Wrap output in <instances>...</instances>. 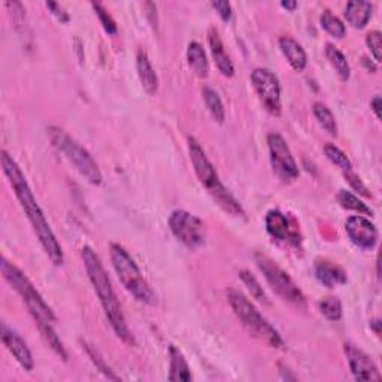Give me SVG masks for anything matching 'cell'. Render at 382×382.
I'll return each instance as SVG.
<instances>
[{"instance_id":"2","label":"cell","mask_w":382,"mask_h":382,"mask_svg":"<svg viewBox=\"0 0 382 382\" xmlns=\"http://www.w3.org/2000/svg\"><path fill=\"white\" fill-rule=\"evenodd\" d=\"M0 270H2L5 281L20 294L23 302L26 303L27 310L32 314L36 326H38L44 340L48 343V347L51 348L61 360L68 362V351L53 327V324L56 323V315L51 307L44 300L41 293L36 290L26 274L20 270L14 263L8 262L5 257L2 258V262H0Z\"/></svg>"},{"instance_id":"15","label":"cell","mask_w":382,"mask_h":382,"mask_svg":"<svg viewBox=\"0 0 382 382\" xmlns=\"http://www.w3.org/2000/svg\"><path fill=\"white\" fill-rule=\"evenodd\" d=\"M2 340L5 343L6 350L14 355V359L26 372H32L34 367L33 355L30 348L27 347L26 340H24L14 329H11L6 323H2Z\"/></svg>"},{"instance_id":"30","label":"cell","mask_w":382,"mask_h":382,"mask_svg":"<svg viewBox=\"0 0 382 382\" xmlns=\"http://www.w3.org/2000/svg\"><path fill=\"white\" fill-rule=\"evenodd\" d=\"M82 347L85 348V351H87V354H89V357L91 359V362L94 363V366H96V367L98 369V371H101L108 379L120 381V376H117V375L114 374L113 369H110V367L105 363L103 357H102L101 354H98V352L91 347V345H89L87 342H82Z\"/></svg>"},{"instance_id":"8","label":"cell","mask_w":382,"mask_h":382,"mask_svg":"<svg viewBox=\"0 0 382 382\" xmlns=\"http://www.w3.org/2000/svg\"><path fill=\"white\" fill-rule=\"evenodd\" d=\"M255 263L269 282V286L274 288L278 295H281L282 299L293 306L299 307V310H306L305 294L284 269L279 267L272 258L262 253L255 254Z\"/></svg>"},{"instance_id":"37","label":"cell","mask_w":382,"mask_h":382,"mask_svg":"<svg viewBox=\"0 0 382 382\" xmlns=\"http://www.w3.org/2000/svg\"><path fill=\"white\" fill-rule=\"evenodd\" d=\"M371 108L372 110L375 113L376 118L379 120L381 118V96H375L372 101H371Z\"/></svg>"},{"instance_id":"18","label":"cell","mask_w":382,"mask_h":382,"mask_svg":"<svg viewBox=\"0 0 382 382\" xmlns=\"http://www.w3.org/2000/svg\"><path fill=\"white\" fill-rule=\"evenodd\" d=\"M279 48L294 70L302 72L306 68L307 56L298 41L290 36H282L279 38Z\"/></svg>"},{"instance_id":"32","label":"cell","mask_w":382,"mask_h":382,"mask_svg":"<svg viewBox=\"0 0 382 382\" xmlns=\"http://www.w3.org/2000/svg\"><path fill=\"white\" fill-rule=\"evenodd\" d=\"M91 6H93L94 12L97 14L98 20H101L103 29H105L109 34H115L117 30H118V29H117V24H115V21H114V18L108 14V11H106L101 4H91Z\"/></svg>"},{"instance_id":"31","label":"cell","mask_w":382,"mask_h":382,"mask_svg":"<svg viewBox=\"0 0 382 382\" xmlns=\"http://www.w3.org/2000/svg\"><path fill=\"white\" fill-rule=\"evenodd\" d=\"M241 279L245 282V286L248 287V290L251 291V294L254 295L255 299L258 300H266V294L263 291V287L260 286V282H258L248 270H242L241 272Z\"/></svg>"},{"instance_id":"13","label":"cell","mask_w":382,"mask_h":382,"mask_svg":"<svg viewBox=\"0 0 382 382\" xmlns=\"http://www.w3.org/2000/svg\"><path fill=\"white\" fill-rule=\"evenodd\" d=\"M351 242L362 250H374L378 243V229L371 219L363 215H352L345 223Z\"/></svg>"},{"instance_id":"17","label":"cell","mask_w":382,"mask_h":382,"mask_svg":"<svg viewBox=\"0 0 382 382\" xmlns=\"http://www.w3.org/2000/svg\"><path fill=\"white\" fill-rule=\"evenodd\" d=\"M208 41H209V46H211V53H212V57H214V61H215L218 70L223 73L224 77L231 78L233 75H235V66H233L230 57L226 53L223 41H221L217 29H214V27L209 29Z\"/></svg>"},{"instance_id":"29","label":"cell","mask_w":382,"mask_h":382,"mask_svg":"<svg viewBox=\"0 0 382 382\" xmlns=\"http://www.w3.org/2000/svg\"><path fill=\"white\" fill-rule=\"evenodd\" d=\"M318 307L329 321H339L342 318V303L335 295H329L319 300Z\"/></svg>"},{"instance_id":"19","label":"cell","mask_w":382,"mask_h":382,"mask_svg":"<svg viewBox=\"0 0 382 382\" xmlns=\"http://www.w3.org/2000/svg\"><path fill=\"white\" fill-rule=\"evenodd\" d=\"M136 69H138V75H139L144 90L151 96L155 94L158 90V77L151 65L150 58H148L146 53L142 51V49L138 53V57H136Z\"/></svg>"},{"instance_id":"27","label":"cell","mask_w":382,"mask_h":382,"mask_svg":"<svg viewBox=\"0 0 382 382\" xmlns=\"http://www.w3.org/2000/svg\"><path fill=\"white\" fill-rule=\"evenodd\" d=\"M319 21H321V27L329 34L333 36V38L342 39L345 33H347V27H345V24L336 15L331 14L330 11H324L321 17H319Z\"/></svg>"},{"instance_id":"1","label":"cell","mask_w":382,"mask_h":382,"mask_svg":"<svg viewBox=\"0 0 382 382\" xmlns=\"http://www.w3.org/2000/svg\"><path fill=\"white\" fill-rule=\"evenodd\" d=\"M0 162H2L4 174L8 178L12 190H14L23 211L26 212L27 219L30 221V224L36 233V236H38L42 248L49 257V260H51L56 266H61L65 262L63 250H61V245L58 243L51 226L48 223V219L45 218L41 206L36 202L33 191L26 177H24L21 167L8 151H2Z\"/></svg>"},{"instance_id":"9","label":"cell","mask_w":382,"mask_h":382,"mask_svg":"<svg viewBox=\"0 0 382 382\" xmlns=\"http://www.w3.org/2000/svg\"><path fill=\"white\" fill-rule=\"evenodd\" d=\"M169 229L174 236L191 250L200 248L206 242L205 223L184 209H177L169 217Z\"/></svg>"},{"instance_id":"26","label":"cell","mask_w":382,"mask_h":382,"mask_svg":"<svg viewBox=\"0 0 382 382\" xmlns=\"http://www.w3.org/2000/svg\"><path fill=\"white\" fill-rule=\"evenodd\" d=\"M338 200L342 208L350 209V211H354V212H359V215H372L374 214L371 208H369L366 203H363L355 194H352L347 190L339 191Z\"/></svg>"},{"instance_id":"3","label":"cell","mask_w":382,"mask_h":382,"mask_svg":"<svg viewBox=\"0 0 382 382\" xmlns=\"http://www.w3.org/2000/svg\"><path fill=\"white\" fill-rule=\"evenodd\" d=\"M82 262L85 266V270H87L89 279L93 284V288L97 294L98 300H101V305L105 311V315L108 318V321L115 331V335L129 345L134 343L132 331L126 323L125 314H122L121 305L117 299V294L113 288V284H110V279L106 274V270L101 262V258L93 251L91 246L85 245L82 251H81Z\"/></svg>"},{"instance_id":"38","label":"cell","mask_w":382,"mask_h":382,"mask_svg":"<svg viewBox=\"0 0 382 382\" xmlns=\"http://www.w3.org/2000/svg\"><path fill=\"white\" fill-rule=\"evenodd\" d=\"M281 6L288 9V11H294L295 8H298V2H295V0H290V2H288V0H287V2H281Z\"/></svg>"},{"instance_id":"24","label":"cell","mask_w":382,"mask_h":382,"mask_svg":"<svg viewBox=\"0 0 382 382\" xmlns=\"http://www.w3.org/2000/svg\"><path fill=\"white\" fill-rule=\"evenodd\" d=\"M314 115L315 118L318 120L319 126H321L330 136H338V122H336V118L333 115V113L329 109L327 105L321 103V102H317L314 103Z\"/></svg>"},{"instance_id":"39","label":"cell","mask_w":382,"mask_h":382,"mask_svg":"<svg viewBox=\"0 0 382 382\" xmlns=\"http://www.w3.org/2000/svg\"><path fill=\"white\" fill-rule=\"evenodd\" d=\"M379 324H381L379 319H375V321L371 323V326H374V330H375L376 335H379Z\"/></svg>"},{"instance_id":"25","label":"cell","mask_w":382,"mask_h":382,"mask_svg":"<svg viewBox=\"0 0 382 382\" xmlns=\"http://www.w3.org/2000/svg\"><path fill=\"white\" fill-rule=\"evenodd\" d=\"M203 98L206 108L209 109V113H211L212 118L218 122V125H223L226 120V109L223 105V101H221L219 94L211 89V87H205L203 89Z\"/></svg>"},{"instance_id":"20","label":"cell","mask_w":382,"mask_h":382,"mask_svg":"<svg viewBox=\"0 0 382 382\" xmlns=\"http://www.w3.org/2000/svg\"><path fill=\"white\" fill-rule=\"evenodd\" d=\"M374 6L369 2H360V0H352L347 4L345 9V18L354 29H363L372 17Z\"/></svg>"},{"instance_id":"34","label":"cell","mask_w":382,"mask_h":382,"mask_svg":"<svg viewBox=\"0 0 382 382\" xmlns=\"http://www.w3.org/2000/svg\"><path fill=\"white\" fill-rule=\"evenodd\" d=\"M345 178H347V181L350 182V186H351V187H352L355 191H359L362 196H364V197H371V196H372L371 193H369V190L366 189L364 184L362 182L360 177L357 175L354 170H352V172H350V174L345 175Z\"/></svg>"},{"instance_id":"21","label":"cell","mask_w":382,"mask_h":382,"mask_svg":"<svg viewBox=\"0 0 382 382\" xmlns=\"http://www.w3.org/2000/svg\"><path fill=\"white\" fill-rule=\"evenodd\" d=\"M187 61L191 70L194 72L196 77H199L202 79L208 78L209 75V61L206 57V53L203 46L199 42H190L187 48Z\"/></svg>"},{"instance_id":"33","label":"cell","mask_w":382,"mask_h":382,"mask_svg":"<svg viewBox=\"0 0 382 382\" xmlns=\"http://www.w3.org/2000/svg\"><path fill=\"white\" fill-rule=\"evenodd\" d=\"M366 44L369 46V49H371V53L374 56V58L378 61H381L382 58V42H381V32L378 30H374L371 33H367L366 36Z\"/></svg>"},{"instance_id":"16","label":"cell","mask_w":382,"mask_h":382,"mask_svg":"<svg viewBox=\"0 0 382 382\" xmlns=\"http://www.w3.org/2000/svg\"><path fill=\"white\" fill-rule=\"evenodd\" d=\"M315 276L327 288H335L338 286L347 284V272L345 270L327 260H319L315 265Z\"/></svg>"},{"instance_id":"23","label":"cell","mask_w":382,"mask_h":382,"mask_svg":"<svg viewBox=\"0 0 382 382\" xmlns=\"http://www.w3.org/2000/svg\"><path fill=\"white\" fill-rule=\"evenodd\" d=\"M326 56H327V58L330 61V65L335 68L339 78L342 81H348L350 77H351V68H350L347 57L343 56V53L340 51V49H338L335 45L327 44L326 45Z\"/></svg>"},{"instance_id":"10","label":"cell","mask_w":382,"mask_h":382,"mask_svg":"<svg viewBox=\"0 0 382 382\" xmlns=\"http://www.w3.org/2000/svg\"><path fill=\"white\" fill-rule=\"evenodd\" d=\"M269 157L274 174L282 182H293L299 178V167L293 157L290 146L279 133H270L267 136Z\"/></svg>"},{"instance_id":"22","label":"cell","mask_w":382,"mask_h":382,"mask_svg":"<svg viewBox=\"0 0 382 382\" xmlns=\"http://www.w3.org/2000/svg\"><path fill=\"white\" fill-rule=\"evenodd\" d=\"M169 357H170V371H169V381H182L187 382L191 381V371L190 366L186 360L184 354L175 347V345H170L169 348Z\"/></svg>"},{"instance_id":"12","label":"cell","mask_w":382,"mask_h":382,"mask_svg":"<svg viewBox=\"0 0 382 382\" xmlns=\"http://www.w3.org/2000/svg\"><path fill=\"white\" fill-rule=\"evenodd\" d=\"M266 230L274 239L288 243L299 248L302 245V236L299 226L291 221L286 214H282L279 209H272L266 215Z\"/></svg>"},{"instance_id":"36","label":"cell","mask_w":382,"mask_h":382,"mask_svg":"<svg viewBox=\"0 0 382 382\" xmlns=\"http://www.w3.org/2000/svg\"><path fill=\"white\" fill-rule=\"evenodd\" d=\"M45 5H46V8H48L49 11L53 12V15H56L61 23H68V21L70 20L68 12H66L63 8H61L58 4H56V2H46Z\"/></svg>"},{"instance_id":"7","label":"cell","mask_w":382,"mask_h":382,"mask_svg":"<svg viewBox=\"0 0 382 382\" xmlns=\"http://www.w3.org/2000/svg\"><path fill=\"white\" fill-rule=\"evenodd\" d=\"M46 132L51 144L69 160L73 167L79 172L81 177L87 179L91 186H101L103 179L102 172L91 154L75 139L70 138L65 130L58 127H48Z\"/></svg>"},{"instance_id":"6","label":"cell","mask_w":382,"mask_h":382,"mask_svg":"<svg viewBox=\"0 0 382 382\" xmlns=\"http://www.w3.org/2000/svg\"><path fill=\"white\" fill-rule=\"evenodd\" d=\"M110 262L118 279L125 288L133 295L134 299L145 305H155L157 295L148 281L142 275L139 266L133 260L132 255L118 243L110 245Z\"/></svg>"},{"instance_id":"14","label":"cell","mask_w":382,"mask_h":382,"mask_svg":"<svg viewBox=\"0 0 382 382\" xmlns=\"http://www.w3.org/2000/svg\"><path fill=\"white\" fill-rule=\"evenodd\" d=\"M345 355L350 363L351 372L357 381H381V374L375 362L357 345L347 342L345 343Z\"/></svg>"},{"instance_id":"11","label":"cell","mask_w":382,"mask_h":382,"mask_svg":"<svg viewBox=\"0 0 382 382\" xmlns=\"http://www.w3.org/2000/svg\"><path fill=\"white\" fill-rule=\"evenodd\" d=\"M253 87L270 115L279 117L282 110L281 103V84L272 70L257 68L251 73Z\"/></svg>"},{"instance_id":"35","label":"cell","mask_w":382,"mask_h":382,"mask_svg":"<svg viewBox=\"0 0 382 382\" xmlns=\"http://www.w3.org/2000/svg\"><path fill=\"white\" fill-rule=\"evenodd\" d=\"M211 6L218 12V15L224 21H229L231 18V5L226 0H221V2H212Z\"/></svg>"},{"instance_id":"5","label":"cell","mask_w":382,"mask_h":382,"mask_svg":"<svg viewBox=\"0 0 382 382\" xmlns=\"http://www.w3.org/2000/svg\"><path fill=\"white\" fill-rule=\"evenodd\" d=\"M227 299L233 312L236 314L239 321L251 336L265 342L270 348L284 347V339L279 335V331L267 321L263 314L241 291L229 290Z\"/></svg>"},{"instance_id":"4","label":"cell","mask_w":382,"mask_h":382,"mask_svg":"<svg viewBox=\"0 0 382 382\" xmlns=\"http://www.w3.org/2000/svg\"><path fill=\"white\" fill-rule=\"evenodd\" d=\"M189 154L197 178H199L206 191L212 196L217 205L223 209L224 212L233 217H243L245 211L242 205L235 199V196L226 189L224 184L221 182L218 172L211 163V160L208 158L202 145L193 136L189 138Z\"/></svg>"},{"instance_id":"28","label":"cell","mask_w":382,"mask_h":382,"mask_svg":"<svg viewBox=\"0 0 382 382\" xmlns=\"http://www.w3.org/2000/svg\"><path fill=\"white\" fill-rule=\"evenodd\" d=\"M324 153H326V157L330 160V162L333 163L335 166H338L343 172V175H347V174H350V172L354 170L352 163L350 162V158L347 157V154H345L342 150H339L338 146L327 144L324 146Z\"/></svg>"}]
</instances>
